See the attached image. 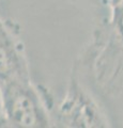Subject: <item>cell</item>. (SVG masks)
Here are the masks:
<instances>
[{
    "mask_svg": "<svg viewBox=\"0 0 123 128\" xmlns=\"http://www.w3.org/2000/svg\"><path fill=\"white\" fill-rule=\"evenodd\" d=\"M25 49L11 25L0 20V86L16 80H30Z\"/></svg>",
    "mask_w": 123,
    "mask_h": 128,
    "instance_id": "obj_4",
    "label": "cell"
},
{
    "mask_svg": "<svg viewBox=\"0 0 123 128\" xmlns=\"http://www.w3.org/2000/svg\"><path fill=\"white\" fill-rule=\"evenodd\" d=\"M3 114L8 126L17 128L50 127L49 108L30 80H16L0 86Z\"/></svg>",
    "mask_w": 123,
    "mask_h": 128,
    "instance_id": "obj_2",
    "label": "cell"
},
{
    "mask_svg": "<svg viewBox=\"0 0 123 128\" xmlns=\"http://www.w3.org/2000/svg\"><path fill=\"white\" fill-rule=\"evenodd\" d=\"M73 70L98 95L109 98L123 95V0L111 6L109 18L95 28Z\"/></svg>",
    "mask_w": 123,
    "mask_h": 128,
    "instance_id": "obj_1",
    "label": "cell"
},
{
    "mask_svg": "<svg viewBox=\"0 0 123 128\" xmlns=\"http://www.w3.org/2000/svg\"><path fill=\"white\" fill-rule=\"evenodd\" d=\"M0 118L6 120L5 114H3V102H2V92H1V88H0Z\"/></svg>",
    "mask_w": 123,
    "mask_h": 128,
    "instance_id": "obj_5",
    "label": "cell"
},
{
    "mask_svg": "<svg viewBox=\"0 0 123 128\" xmlns=\"http://www.w3.org/2000/svg\"><path fill=\"white\" fill-rule=\"evenodd\" d=\"M122 1V0H108L109 4H110V8L111 6H114L116 4H118V3H120Z\"/></svg>",
    "mask_w": 123,
    "mask_h": 128,
    "instance_id": "obj_6",
    "label": "cell"
},
{
    "mask_svg": "<svg viewBox=\"0 0 123 128\" xmlns=\"http://www.w3.org/2000/svg\"><path fill=\"white\" fill-rule=\"evenodd\" d=\"M56 124L61 127H108L109 122L93 96V90L72 70L66 94L58 107Z\"/></svg>",
    "mask_w": 123,
    "mask_h": 128,
    "instance_id": "obj_3",
    "label": "cell"
}]
</instances>
